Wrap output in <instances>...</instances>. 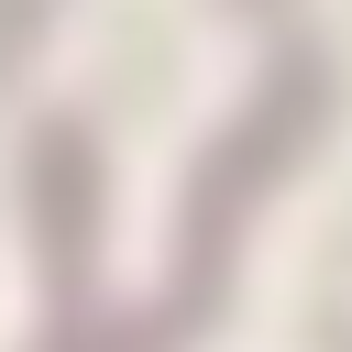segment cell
Segmentation results:
<instances>
[{"label":"cell","instance_id":"obj_1","mask_svg":"<svg viewBox=\"0 0 352 352\" xmlns=\"http://www.w3.org/2000/svg\"><path fill=\"white\" fill-rule=\"evenodd\" d=\"M319 110H330V66L297 44V55H275V77L253 88V110L209 143V165H198V187H187V275L143 308V319H121V330H55L44 352H187L209 319H220V297H231V242H242V209L297 165V143L319 132Z\"/></svg>","mask_w":352,"mask_h":352},{"label":"cell","instance_id":"obj_3","mask_svg":"<svg viewBox=\"0 0 352 352\" xmlns=\"http://www.w3.org/2000/svg\"><path fill=\"white\" fill-rule=\"evenodd\" d=\"M44 11H55V0H0V66L33 44V22H44Z\"/></svg>","mask_w":352,"mask_h":352},{"label":"cell","instance_id":"obj_4","mask_svg":"<svg viewBox=\"0 0 352 352\" xmlns=\"http://www.w3.org/2000/svg\"><path fill=\"white\" fill-rule=\"evenodd\" d=\"M242 11H275V0H242Z\"/></svg>","mask_w":352,"mask_h":352},{"label":"cell","instance_id":"obj_2","mask_svg":"<svg viewBox=\"0 0 352 352\" xmlns=\"http://www.w3.org/2000/svg\"><path fill=\"white\" fill-rule=\"evenodd\" d=\"M22 165H33L44 286H55V308H77L88 297V242H99V143H88V121H33Z\"/></svg>","mask_w":352,"mask_h":352}]
</instances>
